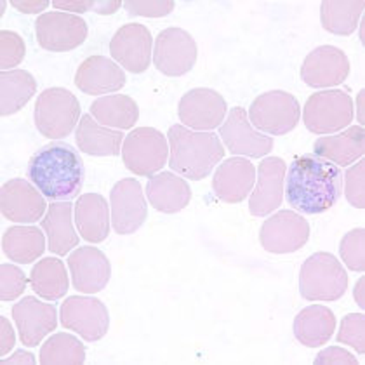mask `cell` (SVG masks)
Returning a JSON list of instances; mask_svg holds the SVG:
<instances>
[{
  "label": "cell",
  "instance_id": "6da1fadb",
  "mask_svg": "<svg viewBox=\"0 0 365 365\" xmlns=\"http://www.w3.org/2000/svg\"><path fill=\"white\" fill-rule=\"evenodd\" d=\"M343 173L317 155H299L285 173V198L294 211L322 214L339 200Z\"/></svg>",
  "mask_w": 365,
  "mask_h": 365
},
{
  "label": "cell",
  "instance_id": "7a4b0ae2",
  "mask_svg": "<svg viewBox=\"0 0 365 365\" xmlns=\"http://www.w3.org/2000/svg\"><path fill=\"white\" fill-rule=\"evenodd\" d=\"M29 178L49 200H70L84 185V162L70 145L54 141L30 158Z\"/></svg>",
  "mask_w": 365,
  "mask_h": 365
},
{
  "label": "cell",
  "instance_id": "3957f363",
  "mask_svg": "<svg viewBox=\"0 0 365 365\" xmlns=\"http://www.w3.org/2000/svg\"><path fill=\"white\" fill-rule=\"evenodd\" d=\"M169 168L192 181H200L223 160L225 145L212 130H192L182 124L169 127Z\"/></svg>",
  "mask_w": 365,
  "mask_h": 365
},
{
  "label": "cell",
  "instance_id": "277c9868",
  "mask_svg": "<svg viewBox=\"0 0 365 365\" xmlns=\"http://www.w3.org/2000/svg\"><path fill=\"white\" fill-rule=\"evenodd\" d=\"M348 273L331 252H317L303 263L299 292L308 301H337L346 294Z\"/></svg>",
  "mask_w": 365,
  "mask_h": 365
},
{
  "label": "cell",
  "instance_id": "5b68a950",
  "mask_svg": "<svg viewBox=\"0 0 365 365\" xmlns=\"http://www.w3.org/2000/svg\"><path fill=\"white\" fill-rule=\"evenodd\" d=\"M81 117V103L71 91L63 87L46 89L35 103V127L43 138L63 140L71 134Z\"/></svg>",
  "mask_w": 365,
  "mask_h": 365
},
{
  "label": "cell",
  "instance_id": "8992f818",
  "mask_svg": "<svg viewBox=\"0 0 365 365\" xmlns=\"http://www.w3.org/2000/svg\"><path fill=\"white\" fill-rule=\"evenodd\" d=\"M355 110L353 99L341 89L319 91L304 105L303 122L313 134H332L350 127Z\"/></svg>",
  "mask_w": 365,
  "mask_h": 365
},
{
  "label": "cell",
  "instance_id": "52a82bcc",
  "mask_svg": "<svg viewBox=\"0 0 365 365\" xmlns=\"http://www.w3.org/2000/svg\"><path fill=\"white\" fill-rule=\"evenodd\" d=\"M169 157V141L153 127H138L127 134L122 145V160L136 176H155Z\"/></svg>",
  "mask_w": 365,
  "mask_h": 365
},
{
  "label": "cell",
  "instance_id": "ba28073f",
  "mask_svg": "<svg viewBox=\"0 0 365 365\" xmlns=\"http://www.w3.org/2000/svg\"><path fill=\"white\" fill-rule=\"evenodd\" d=\"M247 115L261 133L284 136L299 122L301 106L296 96L287 91H269L254 99Z\"/></svg>",
  "mask_w": 365,
  "mask_h": 365
},
{
  "label": "cell",
  "instance_id": "9c48e42d",
  "mask_svg": "<svg viewBox=\"0 0 365 365\" xmlns=\"http://www.w3.org/2000/svg\"><path fill=\"white\" fill-rule=\"evenodd\" d=\"M198 47L195 38L180 26L162 30L155 38V68L168 77H182L195 66Z\"/></svg>",
  "mask_w": 365,
  "mask_h": 365
},
{
  "label": "cell",
  "instance_id": "30bf717a",
  "mask_svg": "<svg viewBox=\"0 0 365 365\" xmlns=\"http://www.w3.org/2000/svg\"><path fill=\"white\" fill-rule=\"evenodd\" d=\"M35 35L41 47L46 51L66 53V51L77 49L86 42L89 26L81 16L53 11V13L38 16L35 21Z\"/></svg>",
  "mask_w": 365,
  "mask_h": 365
},
{
  "label": "cell",
  "instance_id": "8fae6325",
  "mask_svg": "<svg viewBox=\"0 0 365 365\" xmlns=\"http://www.w3.org/2000/svg\"><path fill=\"white\" fill-rule=\"evenodd\" d=\"M59 320L65 329L77 332L89 343L103 339L110 327V313L98 297L71 296L63 301Z\"/></svg>",
  "mask_w": 365,
  "mask_h": 365
},
{
  "label": "cell",
  "instance_id": "7c38bea8",
  "mask_svg": "<svg viewBox=\"0 0 365 365\" xmlns=\"http://www.w3.org/2000/svg\"><path fill=\"white\" fill-rule=\"evenodd\" d=\"M228 115L226 99L217 91L198 87L182 94L178 105V117L185 127H192V130H214L221 127L225 117Z\"/></svg>",
  "mask_w": 365,
  "mask_h": 365
},
{
  "label": "cell",
  "instance_id": "4fadbf2b",
  "mask_svg": "<svg viewBox=\"0 0 365 365\" xmlns=\"http://www.w3.org/2000/svg\"><path fill=\"white\" fill-rule=\"evenodd\" d=\"M309 240V225L294 211H279L264 221L259 242L267 252L291 254L299 251Z\"/></svg>",
  "mask_w": 365,
  "mask_h": 365
},
{
  "label": "cell",
  "instance_id": "5bb4252c",
  "mask_svg": "<svg viewBox=\"0 0 365 365\" xmlns=\"http://www.w3.org/2000/svg\"><path fill=\"white\" fill-rule=\"evenodd\" d=\"M112 225L118 235H130L138 232L148 216V205L143 195L141 182L134 178H125L115 182L110 192Z\"/></svg>",
  "mask_w": 365,
  "mask_h": 365
},
{
  "label": "cell",
  "instance_id": "9a60e30c",
  "mask_svg": "<svg viewBox=\"0 0 365 365\" xmlns=\"http://www.w3.org/2000/svg\"><path fill=\"white\" fill-rule=\"evenodd\" d=\"M110 54L130 73H143L153 58L152 34L141 23H127L113 35Z\"/></svg>",
  "mask_w": 365,
  "mask_h": 365
},
{
  "label": "cell",
  "instance_id": "2e32d148",
  "mask_svg": "<svg viewBox=\"0 0 365 365\" xmlns=\"http://www.w3.org/2000/svg\"><path fill=\"white\" fill-rule=\"evenodd\" d=\"M256 185L249 195V211L254 217H264L284 202L287 164L280 157H267L256 168Z\"/></svg>",
  "mask_w": 365,
  "mask_h": 365
},
{
  "label": "cell",
  "instance_id": "e0dca14e",
  "mask_svg": "<svg viewBox=\"0 0 365 365\" xmlns=\"http://www.w3.org/2000/svg\"><path fill=\"white\" fill-rule=\"evenodd\" d=\"M220 134L223 138L225 146L233 155L261 158L273 150L272 138L252 129L249 115L242 106H233L230 110L225 124L220 127Z\"/></svg>",
  "mask_w": 365,
  "mask_h": 365
},
{
  "label": "cell",
  "instance_id": "ac0fdd59",
  "mask_svg": "<svg viewBox=\"0 0 365 365\" xmlns=\"http://www.w3.org/2000/svg\"><path fill=\"white\" fill-rule=\"evenodd\" d=\"M2 216L13 223H37L47 212L46 197L34 182L16 178L4 182L0 190Z\"/></svg>",
  "mask_w": 365,
  "mask_h": 365
},
{
  "label": "cell",
  "instance_id": "d6986e66",
  "mask_svg": "<svg viewBox=\"0 0 365 365\" xmlns=\"http://www.w3.org/2000/svg\"><path fill=\"white\" fill-rule=\"evenodd\" d=\"M350 59L334 46H320L304 58L301 78L309 87H332L343 84L350 75Z\"/></svg>",
  "mask_w": 365,
  "mask_h": 365
},
{
  "label": "cell",
  "instance_id": "ffe728a7",
  "mask_svg": "<svg viewBox=\"0 0 365 365\" xmlns=\"http://www.w3.org/2000/svg\"><path fill=\"white\" fill-rule=\"evenodd\" d=\"M13 319L19 332V341L25 346L35 348L42 339L58 327L56 307L37 299L35 296L23 297L13 307Z\"/></svg>",
  "mask_w": 365,
  "mask_h": 365
},
{
  "label": "cell",
  "instance_id": "44dd1931",
  "mask_svg": "<svg viewBox=\"0 0 365 365\" xmlns=\"http://www.w3.org/2000/svg\"><path fill=\"white\" fill-rule=\"evenodd\" d=\"M71 285L82 294H96L103 291L112 277V264L105 252L96 247H78L68 256Z\"/></svg>",
  "mask_w": 365,
  "mask_h": 365
},
{
  "label": "cell",
  "instance_id": "7402d4cb",
  "mask_svg": "<svg viewBox=\"0 0 365 365\" xmlns=\"http://www.w3.org/2000/svg\"><path fill=\"white\" fill-rule=\"evenodd\" d=\"M256 168L251 160L232 157L216 169L212 190L216 197L226 204H239L252 193L256 185Z\"/></svg>",
  "mask_w": 365,
  "mask_h": 365
},
{
  "label": "cell",
  "instance_id": "603a6c76",
  "mask_svg": "<svg viewBox=\"0 0 365 365\" xmlns=\"http://www.w3.org/2000/svg\"><path fill=\"white\" fill-rule=\"evenodd\" d=\"M75 86L89 96L117 93L125 86V71L105 56H91L81 63L75 73Z\"/></svg>",
  "mask_w": 365,
  "mask_h": 365
},
{
  "label": "cell",
  "instance_id": "cb8c5ba5",
  "mask_svg": "<svg viewBox=\"0 0 365 365\" xmlns=\"http://www.w3.org/2000/svg\"><path fill=\"white\" fill-rule=\"evenodd\" d=\"M313 153L339 168H348L365 153L364 127H346V130L336 136L319 138L313 143Z\"/></svg>",
  "mask_w": 365,
  "mask_h": 365
},
{
  "label": "cell",
  "instance_id": "d4e9b609",
  "mask_svg": "<svg viewBox=\"0 0 365 365\" xmlns=\"http://www.w3.org/2000/svg\"><path fill=\"white\" fill-rule=\"evenodd\" d=\"M146 197L155 211L176 214L190 204L192 188L188 182L174 173H160L150 176L146 182Z\"/></svg>",
  "mask_w": 365,
  "mask_h": 365
},
{
  "label": "cell",
  "instance_id": "484cf974",
  "mask_svg": "<svg viewBox=\"0 0 365 365\" xmlns=\"http://www.w3.org/2000/svg\"><path fill=\"white\" fill-rule=\"evenodd\" d=\"M110 217L112 212L108 209V202L99 193H86L78 197L75 204V225L78 232L91 244H101L108 239Z\"/></svg>",
  "mask_w": 365,
  "mask_h": 365
},
{
  "label": "cell",
  "instance_id": "4316f807",
  "mask_svg": "<svg viewBox=\"0 0 365 365\" xmlns=\"http://www.w3.org/2000/svg\"><path fill=\"white\" fill-rule=\"evenodd\" d=\"M124 140L125 136L122 130L103 127L94 120L91 113L82 115L75 133L78 150L91 157H115L120 153Z\"/></svg>",
  "mask_w": 365,
  "mask_h": 365
},
{
  "label": "cell",
  "instance_id": "83f0119b",
  "mask_svg": "<svg viewBox=\"0 0 365 365\" xmlns=\"http://www.w3.org/2000/svg\"><path fill=\"white\" fill-rule=\"evenodd\" d=\"M296 339L303 346L320 348L327 343L336 331V315L331 308L322 304H312L296 315L292 324Z\"/></svg>",
  "mask_w": 365,
  "mask_h": 365
},
{
  "label": "cell",
  "instance_id": "f1b7e54d",
  "mask_svg": "<svg viewBox=\"0 0 365 365\" xmlns=\"http://www.w3.org/2000/svg\"><path fill=\"white\" fill-rule=\"evenodd\" d=\"M71 211H75V207H71L68 200L53 202L43 216L42 228L49 240L47 247L58 256L71 252V249L77 247L78 240H81L75 232L73 223H71Z\"/></svg>",
  "mask_w": 365,
  "mask_h": 365
},
{
  "label": "cell",
  "instance_id": "f546056e",
  "mask_svg": "<svg viewBox=\"0 0 365 365\" xmlns=\"http://www.w3.org/2000/svg\"><path fill=\"white\" fill-rule=\"evenodd\" d=\"M4 254L18 264H30L46 251V239L37 226H11L2 237Z\"/></svg>",
  "mask_w": 365,
  "mask_h": 365
},
{
  "label": "cell",
  "instance_id": "4dcf8cb0",
  "mask_svg": "<svg viewBox=\"0 0 365 365\" xmlns=\"http://www.w3.org/2000/svg\"><path fill=\"white\" fill-rule=\"evenodd\" d=\"M91 115L98 124L124 130L136 125L140 118V106L130 96L112 94V96L96 99L91 105Z\"/></svg>",
  "mask_w": 365,
  "mask_h": 365
},
{
  "label": "cell",
  "instance_id": "1f68e13d",
  "mask_svg": "<svg viewBox=\"0 0 365 365\" xmlns=\"http://www.w3.org/2000/svg\"><path fill=\"white\" fill-rule=\"evenodd\" d=\"M37 93V81L26 70H7L0 73V113H18Z\"/></svg>",
  "mask_w": 365,
  "mask_h": 365
},
{
  "label": "cell",
  "instance_id": "d6a6232c",
  "mask_svg": "<svg viewBox=\"0 0 365 365\" xmlns=\"http://www.w3.org/2000/svg\"><path fill=\"white\" fill-rule=\"evenodd\" d=\"M30 285L35 294L47 301H58L68 292L70 280L65 264L58 257H43L30 273Z\"/></svg>",
  "mask_w": 365,
  "mask_h": 365
},
{
  "label": "cell",
  "instance_id": "836d02e7",
  "mask_svg": "<svg viewBox=\"0 0 365 365\" xmlns=\"http://www.w3.org/2000/svg\"><path fill=\"white\" fill-rule=\"evenodd\" d=\"M365 9V2H322L320 6V21L329 34L351 35L356 30Z\"/></svg>",
  "mask_w": 365,
  "mask_h": 365
},
{
  "label": "cell",
  "instance_id": "e575fe53",
  "mask_svg": "<svg viewBox=\"0 0 365 365\" xmlns=\"http://www.w3.org/2000/svg\"><path fill=\"white\" fill-rule=\"evenodd\" d=\"M86 362V346L77 337L66 334V332H58L51 336L43 343L41 350V364H75L81 365Z\"/></svg>",
  "mask_w": 365,
  "mask_h": 365
},
{
  "label": "cell",
  "instance_id": "d590c367",
  "mask_svg": "<svg viewBox=\"0 0 365 365\" xmlns=\"http://www.w3.org/2000/svg\"><path fill=\"white\" fill-rule=\"evenodd\" d=\"M341 259L351 272L365 269V230L355 228L341 239L339 244Z\"/></svg>",
  "mask_w": 365,
  "mask_h": 365
},
{
  "label": "cell",
  "instance_id": "8d00e7d4",
  "mask_svg": "<svg viewBox=\"0 0 365 365\" xmlns=\"http://www.w3.org/2000/svg\"><path fill=\"white\" fill-rule=\"evenodd\" d=\"M336 339L339 343L348 344L360 355L365 353V317L362 313H350L341 320L339 332Z\"/></svg>",
  "mask_w": 365,
  "mask_h": 365
},
{
  "label": "cell",
  "instance_id": "74e56055",
  "mask_svg": "<svg viewBox=\"0 0 365 365\" xmlns=\"http://www.w3.org/2000/svg\"><path fill=\"white\" fill-rule=\"evenodd\" d=\"M25 41L11 30H2L0 34V68L7 71L16 68L25 59Z\"/></svg>",
  "mask_w": 365,
  "mask_h": 365
},
{
  "label": "cell",
  "instance_id": "f35d334b",
  "mask_svg": "<svg viewBox=\"0 0 365 365\" xmlns=\"http://www.w3.org/2000/svg\"><path fill=\"white\" fill-rule=\"evenodd\" d=\"M343 185L348 204L356 209H365V160H359L346 170Z\"/></svg>",
  "mask_w": 365,
  "mask_h": 365
},
{
  "label": "cell",
  "instance_id": "ab89813d",
  "mask_svg": "<svg viewBox=\"0 0 365 365\" xmlns=\"http://www.w3.org/2000/svg\"><path fill=\"white\" fill-rule=\"evenodd\" d=\"M26 275L21 268L14 264H2L0 267V299L2 301H14L16 297L25 292Z\"/></svg>",
  "mask_w": 365,
  "mask_h": 365
},
{
  "label": "cell",
  "instance_id": "60d3db41",
  "mask_svg": "<svg viewBox=\"0 0 365 365\" xmlns=\"http://www.w3.org/2000/svg\"><path fill=\"white\" fill-rule=\"evenodd\" d=\"M125 11L130 16H145V18H164L174 11L173 0H160V2H143V0H127L124 4Z\"/></svg>",
  "mask_w": 365,
  "mask_h": 365
},
{
  "label": "cell",
  "instance_id": "b9f144b4",
  "mask_svg": "<svg viewBox=\"0 0 365 365\" xmlns=\"http://www.w3.org/2000/svg\"><path fill=\"white\" fill-rule=\"evenodd\" d=\"M313 364L317 365H329V364H348V365H359V360H356L355 355H351L350 351L343 350L339 346H331L325 348L315 356Z\"/></svg>",
  "mask_w": 365,
  "mask_h": 365
},
{
  "label": "cell",
  "instance_id": "7bdbcfd3",
  "mask_svg": "<svg viewBox=\"0 0 365 365\" xmlns=\"http://www.w3.org/2000/svg\"><path fill=\"white\" fill-rule=\"evenodd\" d=\"M99 2L94 0H77V2H70V0H54L53 7L56 11H63V13L70 14H84L87 11H98Z\"/></svg>",
  "mask_w": 365,
  "mask_h": 365
},
{
  "label": "cell",
  "instance_id": "ee69618b",
  "mask_svg": "<svg viewBox=\"0 0 365 365\" xmlns=\"http://www.w3.org/2000/svg\"><path fill=\"white\" fill-rule=\"evenodd\" d=\"M16 334L13 331V325L6 317H0V356H6L7 353L14 348Z\"/></svg>",
  "mask_w": 365,
  "mask_h": 365
},
{
  "label": "cell",
  "instance_id": "f6af8a7d",
  "mask_svg": "<svg viewBox=\"0 0 365 365\" xmlns=\"http://www.w3.org/2000/svg\"><path fill=\"white\" fill-rule=\"evenodd\" d=\"M51 2L47 0H37V2H30V0H13V7L25 14H43V11L49 7Z\"/></svg>",
  "mask_w": 365,
  "mask_h": 365
},
{
  "label": "cell",
  "instance_id": "bcb514c9",
  "mask_svg": "<svg viewBox=\"0 0 365 365\" xmlns=\"http://www.w3.org/2000/svg\"><path fill=\"white\" fill-rule=\"evenodd\" d=\"M35 362H37V359H35L34 353L26 351V350H16V353H13V355L2 359L4 365H9V364H30V365H34Z\"/></svg>",
  "mask_w": 365,
  "mask_h": 365
},
{
  "label": "cell",
  "instance_id": "7dc6e473",
  "mask_svg": "<svg viewBox=\"0 0 365 365\" xmlns=\"http://www.w3.org/2000/svg\"><path fill=\"white\" fill-rule=\"evenodd\" d=\"M364 291H365V277H362V279H359V280H356L355 291H353V297H355L356 304H359L360 308H365V297H364Z\"/></svg>",
  "mask_w": 365,
  "mask_h": 365
},
{
  "label": "cell",
  "instance_id": "c3c4849f",
  "mask_svg": "<svg viewBox=\"0 0 365 365\" xmlns=\"http://www.w3.org/2000/svg\"><path fill=\"white\" fill-rule=\"evenodd\" d=\"M364 99H365V91H360L359 96H356V105H359V112H356V118H359L360 124H365V113H364Z\"/></svg>",
  "mask_w": 365,
  "mask_h": 365
},
{
  "label": "cell",
  "instance_id": "681fc988",
  "mask_svg": "<svg viewBox=\"0 0 365 365\" xmlns=\"http://www.w3.org/2000/svg\"><path fill=\"white\" fill-rule=\"evenodd\" d=\"M364 29H365V25L362 21V25H360V38H362V41H364Z\"/></svg>",
  "mask_w": 365,
  "mask_h": 365
}]
</instances>
